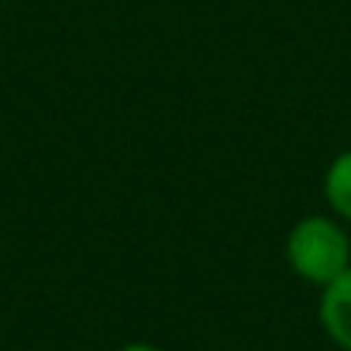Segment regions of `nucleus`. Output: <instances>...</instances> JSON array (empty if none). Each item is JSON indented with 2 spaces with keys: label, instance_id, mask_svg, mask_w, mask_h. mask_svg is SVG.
I'll return each instance as SVG.
<instances>
[{
  "label": "nucleus",
  "instance_id": "obj_2",
  "mask_svg": "<svg viewBox=\"0 0 351 351\" xmlns=\"http://www.w3.org/2000/svg\"><path fill=\"white\" fill-rule=\"evenodd\" d=\"M317 317H320L324 334H327L341 351H351V269L341 272L334 282H327V286L320 289Z\"/></svg>",
  "mask_w": 351,
  "mask_h": 351
},
{
  "label": "nucleus",
  "instance_id": "obj_1",
  "mask_svg": "<svg viewBox=\"0 0 351 351\" xmlns=\"http://www.w3.org/2000/svg\"><path fill=\"white\" fill-rule=\"evenodd\" d=\"M286 262L310 286L324 289L327 282H334L351 269V238L344 231V221L327 214L300 217L286 234Z\"/></svg>",
  "mask_w": 351,
  "mask_h": 351
},
{
  "label": "nucleus",
  "instance_id": "obj_3",
  "mask_svg": "<svg viewBox=\"0 0 351 351\" xmlns=\"http://www.w3.org/2000/svg\"><path fill=\"white\" fill-rule=\"evenodd\" d=\"M324 200L337 221L351 224V148L330 158L324 172Z\"/></svg>",
  "mask_w": 351,
  "mask_h": 351
},
{
  "label": "nucleus",
  "instance_id": "obj_4",
  "mask_svg": "<svg viewBox=\"0 0 351 351\" xmlns=\"http://www.w3.org/2000/svg\"><path fill=\"white\" fill-rule=\"evenodd\" d=\"M117 351H162V348H155V344H148V341H131V344H124V348H117Z\"/></svg>",
  "mask_w": 351,
  "mask_h": 351
}]
</instances>
